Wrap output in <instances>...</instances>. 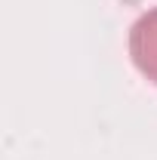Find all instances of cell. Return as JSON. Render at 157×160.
Here are the masks:
<instances>
[{"instance_id":"obj_1","label":"cell","mask_w":157,"mask_h":160,"mask_svg":"<svg viewBox=\"0 0 157 160\" xmlns=\"http://www.w3.org/2000/svg\"><path fill=\"white\" fill-rule=\"evenodd\" d=\"M129 56L142 77L157 86V6L142 12L129 28Z\"/></svg>"}]
</instances>
